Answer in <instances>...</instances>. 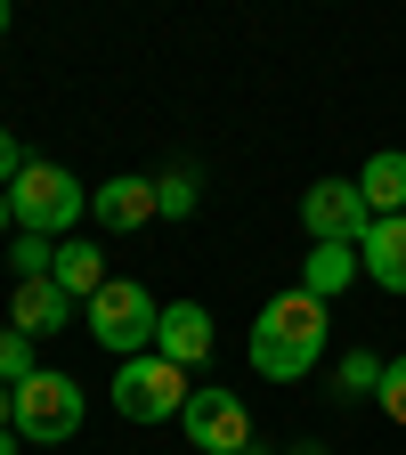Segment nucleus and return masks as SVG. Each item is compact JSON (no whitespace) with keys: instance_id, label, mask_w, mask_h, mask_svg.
<instances>
[{"instance_id":"nucleus-23","label":"nucleus","mask_w":406,"mask_h":455,"mask_svg":"<svg viewBox=\"0 0 406 455\" xmlns=\"http://www.w3.org/2000/svg\"><path fill=\"white\" fill-rule=\"evenodd\" d=\"M9 220H17V212H9V188H0V236H9Z\"/></svg>"},{"instance_id":"nucleus-24","label":"nucleus","mask_w":406,"mask_h":455,"mask_svg":"<svg viewBox=\"0 0 406 455\" xmlns=\"http://www.w3.org/2000/svg\"><path fill=\"white\" fill-rule=\"evenodd\" d=\"M0 33H9V0H0Z\"/></svg>"},{"instance_id":"nucleus-5","label":"nucleus","mask_w":406,"mask_h":455,"mask_svg":"<svg viewBox=\"0 0 406 455\" xmlns=\"http://www.w3.org/2000/svg\"><path fill=\"white\" fill-rule=\"evenodd\" d=\"M74 431H82V382L57 374V366L25 374L17 382V439L25 447H57V439H74Z\"/></svg>"},{"instance_id":"nucleus-18","label":"nucleus","mask_w":406,"mask_h":455,"mask_svg":"<svg viewBox=\"0 0 406 455\" xmlns=\"http://www.w3.org/2000/svg\"><path fill=\"white\" fill-rule=\"evenodd\" d=\"M155 204H163V220H187L195 212V171H163V180H155Z\"/></svg>"},{"instance_id":"nucleus-14","label":"nucleus","mask_w":406,"mask_h":455,"mask_svg":"<svg viewBox=\"0 0 406 455\" xmlns=\"http://www.w3.org/2000/svg\"><path fill=\"white\" fill-rule=\"evenodd\" d=\"M57 284H66L74 301H90L98 284H106V260H98V244H57V268H49Z\"/></svg>"},{"instance_id":"nucleus-20","label":"nucleus","mask_w":406,"mask_h":455,"mask_svg":"<svg viewBox=\"0 0 406 455\" xmlns=\"http://www.w3.org/2000/svg\"><path fill=\"white\" fill-rule=\"evenodd\" d=\"M25 163H33V155L17 147V131H0V188H9V180H17V171H25Z\"/></svg>"},{"instance_id":"nucleus-10","label":"nucleus","mask_w":406,"mask_h":455,"mask_svg":"<svg viewBox=\"0 0 406 455\" xmlns=\"http://www.w3.org/2000/svg\"><path fill=\"white\" fill-rule=\"evenodd\" d=\"M90 220L106 228V236H123V228H147V220H163V204H155V180H139V171L106 180V188L90 196Z\"/></svg>"},{"instance_id":"nucleus-7","label":"nucleus","mask_w":406,"mask_h":455,"mask_svg":"<svg viewBox=\"0 0 406 455\" xmlns=\"http://www.w3.org/2000/svg\"><path fill=\"white\" fill-rule=\"evenodd\" d=\"M179 423H187L195 455H244L252 447V407H244L236 390H195Z\"/></svg>"},{"instance_id":"nucleus-15","label":"nucleus","mask_w":406,"mask_h":455,"mask_svg":"<svg viewBox=\"0 0 406 455\" xmlns=\"http://www.w3.org/2000/svg\"><path fill=\"white\" fill-rule=\"evenodd\" d=\"M382 366H390V358H374V350H350V358H341V374H333V390L358 407V398H374V390H382Z\"/></svg>"},{"instance_id":"nucleus-2","label":"nucleus","mask_w":406,"mask_h":455,"mask_svg":"<svg viewBox=\"0 0 406 455\" xmlns=\"http://www.w3.org/2000/svg\"><path fill=\"white\" fill-rule=\"evenodd\" d=\"M82 325L98 333V350H114V358H139V350H155L163 301L147 293V284H131V276H106L98 293L82 301Z\"/></svg>"},{"instance_id":"nucleus-22","label":"nucleus","mask_w":406,"mask_h":455,"mask_svg":"<svg viewBox=\"0 0 406 455\" xmlns=\"http://www.w3.org/2000/svg\"><path fill=\"white\" fill-rule=\"evenodd\" d=\"M0 455H25V439H17V431H0Z\"/></svg>"},{"instance_id":"nucleus-4","label":"nucleus","mask_w":406,"mask_h":455,"mask_svg":"<svg viewBox=\"0 0 406 455\" xmlns=\"http://www.w3.org/2000/svg\"><path fill=\"white\" fill-rule=\"evenodd\" d=\"M9 212H17V228H33V236H66L74 220H90V188L66 163H25L9 180Z\"/></svg>"},{"instance_id":"nucleus-1","label":"nucleus","mask_w":406,"mask_h":455,"mask_svg":"<svg viewBox=\"0 0 406 455\" xmlns=\"http://www.w3.org/2000/svg\"><path fill=\"white\" fill-rule=\"evenodd\" d=\"M325 333H333V317H325V301L317 293H276L260 317H252V374L260 382H301L317 358H325Z\"/></svg>"},{"instance_id":"nucleus-11","label":"nucleus","mask_w":406,"mask_h":455,"mask_svg":"<svg viewBox=\"0 0 406 455\" xmlns=\"http://www.w3.org/2000/svg\"><path fill=\"white\" fill-rule=\"evenodd\" d=\"M358 260H366V276L382 284V293H406V212L366 228V236H358Z\"/></svg>"},{"instance_id":"nucleus-9","label":"nucleus","mask_w":406,"mask_h":455,"mask_svg":"<svg viewBox=\"0 0 406 455\" xmlns=\"http://www.w3.org/2000/svg\"><path fill=\"white\" fill-rule=\"evenodd\" d=\"M74 309H82V301H74V293H66V284H57V276H17L9 325L41 341V333H66V325H74Z\"/></svg>"},{"instance_id":"nucleus-13","label":"nucleus","mask_w":406,"mask_h":455,"mask_svg":"<svg viewBox=\"0 0 406 455\" xmlns=\"http://www.w3.org/2000/svg\"><path fill=\"white\" fill-rule=\"evenodd\" d=\"M358 244H309V260H301V293H317V301H333L341 284H358Z\"/></svg>"},{"instance_id":"nucleus-19","label":"nucleus","mask_w":406,"mask_h":455,"mask_svg":"<svg viewBox=\"0 0 406 455\" xmlns=\"http://www.w3.org/2000/svg\"><path fill=\"white\" fill-rule=\"evenodd\" d=\"M374 398H382V415H390V423H406V358L382 366V390H374Z\"/></svg>"},{"instance_id":"nucleus-8","label":"nucleus","mask_w":406,"mask_h":455,"mask_svg":"<svg viewBox=\"0 0 406 455\" xmlns=\"http://www.w3.org/2000/svg\"><path fill=\"white\" fill-rule=\"evenodd\" d=\"M211 341H219V333H211V309H203V301H163L155 350H163L171 366H187V374H195V366L211 358Z\"/></svg>"},{"instance_id":"nucleus-16","label":"nucleus","mask_w":406,"mask_h":455,"mask_svg":"<svg viewBox=\"0 0 406 455\" xmlns=\"http://www.w3.org/2000/svg\"><path fill=\"white\" fill-rule=\"evenodd\" d=\"M9 268H17V276H49V268H57V236H33V228H17Z\"/></svg>"},{"instance_id":"nucleus-12","label":"nucleus","mask_w":406,"mask_h":455,"mask_svg":"<svg viewBox=\"0 0 406 455\" xmlns=\"http://www.w3.org/2000/svg\"><path fill=\"white\" fill-rule=\"evenodd\" d=\"M358 196H366V212H374V220H398V212H406V155H398V147L366 155V171H358Z\"/></svg>"},{"instance_id":"nucleus-21","label":"nucleus","mask_w":406,"mask_h":455,"mask_svg":"<svg viewBox=\"0 0 406 455\" xmlns=\"http://www.w3.org/2000/svg\"><path fill=\"white\" fill-rule=\"evenodd\" d=\"M0 431H17V390L0 382Z\"/></svg>"},{"instance_id":"nucleus-6","label":"nucleus","mask_w":406,"mask_h":455,"mask_svg":"<svg viewBox=\"0 0 406 455\" xmlns=\"http://www.w3.org/2000/svg\"><path fill=\"white\" fill-rule=\"evenodd\" d=\"M301 228H309V244H358L374 228V212H366L358 180H317L301 196Z\"/></svg>"},{"instance_id":"nucleus-3","label":"nucleus","mask_w":406,"mask_h":455,"mask_svg":"<svg viewBox=\"0 0 406 455\" xmlns=\"http://www.w3.org/2000/svg\"><path fill=\"white\" fill-rule=\"evenodd\" d=\"M187 398H195L187 366H171L163 350H139V358H123V374H114V415L123 423H179Z\"/></svg>"},{"instance_id":"nucleus-17","label":"nucleus","mask_w":406,"mask_h":455,"mask_svg":"<svg viewBox=\"0 0 406 455\" xmlns=\"http://www.w3.org/2000/svg\"><path fill=\"white\" fill-rule=\"evenodd\" d=\"M25 374H41V366H33V333H17V325H0V382L17 390Z\"/></svg>"}]
</instances>
